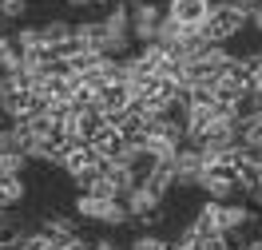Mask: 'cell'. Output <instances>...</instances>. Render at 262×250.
<instances>
[{
  "instance_id": "cell-1",
  "label": "cell",
  "mask_w": 262,
  "mask_h": 250,
  "mask_svg": "<svg viewBox=\"0 0 262 250\" xmlns=\"http://www.w3.org/2000/svg\"><path fill=\"white\" fill-rule=\"evenodd\" d=\"M243 28H250V8L234 4V0H214L211 16L203 20V40L207 44H227Z\"/></svg>"
},
{
  "instance_id": "cell-2",
  "label": "cell",
  "mask_w": 262,
  "mask_h": 250,
  "mask_svg": "<svg viewBox=\"0 0 262 250\" xmlns=\"http://www.w3.org/2000/svg\"><path fill=\"white\" fill-rule=\"evenodd\" d=\"M72 211L83 218V222H99V226H131V211L123 199H99L92 191H80Z\"/></svg>"
},
{
  "instance_id": "cell-3",
  "label": "cell",
  "mask_w": 262,
  "mask_h": 250,
  "mask_svg": "<svg viewBox=\"0 0 262 250\" xmlns=\"http://www.w3.org/2000/svg\"><path fill=\"white\" fill-rule=\"evenodd\" d=\"M163 16L167 12L155 0H131V36H135V44H151Z\"/></svg>"
},
{
  "instance_id": "cell-4",
  "label": "cell",
  "mask_w": 262,
  "mask_h": 250,
  "mask_svg": "<svg viewBox=\"0 0 262 250\" xmlns=\"http://www.w3.org/2000/svg\"><path fill=\"white\" fill-rule=\"evenodd\" d=\"M203 171H207V151L183 143L179 155H175V179H179V187H199Z\"/></svg>"
},
{
  "instance_id": "cell-5",
  "label": "cell",
  "mask_w": 262,
  "mask_h": 250,
  "mask_svg": "<svg viewBox=\"0 0 262 250\" xmlns=\"http://www.w3.org/2000/svg\"><path fill=\"white\" fill-rule=\"evenodd\" d=\"M214 0H167V16L179 20V24H187V28H203V20L211 16Z\"/></svg>"
},
{
  "instance_id": "cell-6",
  "label": "cell",
  "mask_w": 262,
  "mask_h": 250,
  "mask_svg": "<svg viewBox=\"0 0 262 250\" xmlns=\"http://www.w3.org/2000/svg\"><path fill=\"white\" fill-rule=\"evenodd\" d=\"M131 100H135V92H131V83L127 80H115V83H103L96 92V103L107 111V119L112 116H119V111H127L131 107Z\"/></svg>"
},
{
  "instance_id": "cell-7",
  "label": "cell",
  "mask_w": 262,
  "mask_h": 250,
  "mask_svg": "<svg viewBox=\"0 0 262 250\" xmlns=\"http://www.w3.org/2000/svg\"><path fill=\"white\" fill-rule=\"evenodd\" d=\"M127 211H131V218H143V215H155V211H163V195L155 191V187H147V183H135L127 191Z\"/></svg>"
},
{
  "instance_id": "cell-8",
  "label": "cell",
  "mask_w": 262,
  "mask_h": 250,
  "mask_svg": "<svg viewBox=\"0 0 262 250\" xmlns=\"http://www.w3.org/2000/svg\"><path fill=\"white\" fill-rule=\"evenodd\" d=\"M76 40H80L88 52L107 56V24H103V16L99 20H80V24H76Z\"/></svg>"
},
{
  "instance_id": "cell-9",
  "label": "cell",
  "mask_w": 262,
  "mask_h": 250,
  "mask_svg": "<svg viewBox=\"0 0 262 250\" xmlns=\"http://www.w3.org/2000/svg\"><path fill=\"white\" fill-rule=\"evenodd\" d=\"M234 179H238V195H254L262 187V167L258 159H250V155H238V163H234Z\"/></svg>"
},
{
  "instance_id": "cell-10",
  "label": "cell",
  "mask_w": 262,
  "mask_h": 250,
  "mask_svg": "<svg viewBox=\"0 0 262 250\" xmlns=\"http://www.w3.org/2000/svg\"><path fill=\"white\" fill-rule=\"evenodd\" d=\"M92 147H96L103 159H119V155H123V147H127V139H123V131H119L115 123H107V127L92 139Z\"/></svg>"
},
{
  "instance_id": "cell-11",
  "label": "cell",
  "mask_w": 262,
  "mask_h": 250,
  "mask_svg": "<svg viewBox=\"0 0 262 250\" xmlns=\"http://www.w3.org/2000/svg\"><path fill=\"white\" fill-rule=\"evenodd\" d=\"M24 199H28L24 179H20V175H0V207H4V211H16Z\"/></svg>"
},
{
  "instance_id": "cell-12",
  "label": "cell",
  "mask_w": 262,
  "mask_h": 250,
  "mask_svg": "<svg viewBox=\"0 0 262 250\" xmlns=\"http://www.w3.org/2000/svg\"><path fill=\"white\" fill-rule=\"evenodd\" d=\"M40 36H44V48H60V44H68V40L76 36V24H68V20H48V24H40Z\"/></svg>"
},
{
  "instance_id": "cell-13",
  "label": "cell",
  "mask_w": 262,
  "mask_h": 250,
  "mask_svg": "<svg viewBox=\"0 0 262 250\" xmlns=\"http://www.w3.org/2000/svg\"><path fill=\"white\" fill-rule=\"evenodd\" d=\"M147 187H155V191H159V195L167 199V195L179 187V179H175V163H159V167H155V171L147 175Z\"/></svg>"
},
{
  "instance_id": "cell-14",
  "label": "cell",
  "mask_w": 262,
  "mask_h": 250,
  "mask_svg": "<svg viewBox=\"0 0 262 250\" xmlns=\"http://www.w3.org/2000/svg\"><path fill=\"white\" fill-rule=\"evenodd\" d=\"M20 52H32V48H44V36H40V24H20L16 32H12Z\"/></svg>"
},
{
  "instance_id": "cell-15",
  "label": "cell",
  "mask_w": 262,
  "mask_h": 250,
  "mask_svg": "<svg viewBox=\"0 0 262 250\" xmlns=\"http://www.w3.org/2000/svg\"><path fill=\"white\" fill-rule=\"evenodd\" d=\"M183 28H187V24H179V20L163 16V20H159V32H155V44H163V48H175V44H179V36H183Z\"/></svg>"
},
{
  "instance_id": "cell-16",
  "label": "cell",
  "mask_w": 262,
  "mask_h": 250,
  "mask_svg": "<svg viewBox=\"0 0 262 250\" xmlns=\"http://www.w3.org/2000/svg\"><path fill=\"white\" fill-rule=\"evenodd\" d=\"M32 163L24 151H0V175H24V167Z\"/></svg>"
},
{
  "instance_id": "cell-17",
  "label": "cell",
  "mask_w": 262,
  "mask_h": 250,
  "mask_svg": "<svg viewBox=\"0 0 262 250\" xmlns=\"http://www.w3.org/2000/svg\"><path fill=\"white\" fill-rule=\"evenodd\" d=\"M127 250H171V242H167V238H159L155 231H139L135 238H131Z\"/></svg>"
},
{
  "instance_id": "cell-18",
  "label": "cell",
  "mask_w": 262,
  "mask_h": 250,
  "mask_svg": "<svg viewBox=\"0 0 262 250\" xmlns=\"http://www.w3.org/2000/svg\"><path fill=\"white\" fill-rule=\"evenodd\" d=\"M32 0H0V20H24Z\"/></svg>"
},
{
  "instance_id": "cell-19",
  "label": "cell",
  "mask_w": 262,
  "mask_h": 250,
  "mask_svg": "<svg viewBox=\"0 0 262 250\" xmlns=\"http://www.w3.org/2000/svg\"><path fill=\"white\" fill-rule=\"evenodd\" d=\"M250 28L262 36V4H258V8H250Z\"/></svg>"
},
{
  "instance_id": "cell-20",
  "label": "cell",
  "mask_w": 262,
  "mask_h": 250,
  "mask_svg": "<svg viewBox=\"0 0 262 250\" xmlns=\"http://www.w3.org/2000/svg\"><path fill=\"white\" fill-rule=\"evenodd\" d=\"M250 199H254V211H258V215H262V187H258V191H254V195H250Z\"/></svg>"
},
{
  "instance_id": "cell-21",
  "label": "cell",
  "mask_w": 262,
  "mask_h": 250,
  "mask_svg": "<svg viewBox=\"0 0 262 250\" xmlns=\"http://www.w3.org/2000/svg\"><path fill=\"white\" fill-rule=\"evenodd\" d=\"M243 250H262V238H250V242H246Z\"/></svg>"
},
{
  "instance_id": "cell-22",
  "label": "cell",
  "mask_w": 262,
  "mask_h": 250,
  "mask_svg": "<svg viewBox=\"0 0 262 250\" xmlns=\"http://www.w3.org/2000/svg\"><path fill=\"white\" fill-rule=\"evenodd\" d=\"M234 4H243V8H258L262 0H234Z\"/></svg>"
},
{
  "instance_id": "cell-23",
  "label": "cell",
  "mask_w": 262,
  "mask_h": 250,
  "mask_svg": "<svg viewBox=\"0 0 262 250\" xmlns=\"http://www.w3.org/2000/svg\"><path fill=\"white\" fill-rule=\"evenodd\" d=\"M0 40H8V32H4V24H0Z\"/></svg>"
},
{
  "instance_id": "cell-24",
  "label": "cell",
  "mask_w": 262,
  "mask_h": 250,
  "mask_svg": "<svg viewBox=\"0 0 262 250\" xmlns=\"http://www.w3.org/2000/svg\"><path fill=\"white\" fill-rule=\"evenodd\" d=\"M40 4H48V0H40Z\"/></svg>"
},
{
  "instance_id": "cell-25",
  "label": "cell",
  "mask_w": 262,
  "mask_h": 250,
  "mask_svg": "<svg viewBox=\"0 0 262 250\" xmlns=\"http://www.w3.org/2000/svg\"><path fill=\"white\" fill-rule=\"evenodd\" d=\"M258 92H262V87H258Z\"/></svg>"
},
{
  "instance_id": "cell-26",
  "label": "cell",
  "mask_w": 262,
  "mask_h": 250,
  "mask_svg": "<svg viewBox=\"0 0 262 250\" xmlns=\"http://www.w3.org/2000/svg\"><path fill=\"white\" fill-rule=\"evenodd\" d=\"M115 250H119V246H115Z\"/></svg>"
}]
</instances>
